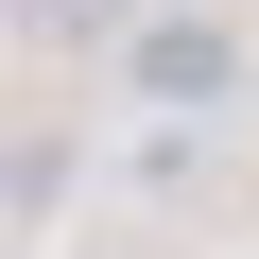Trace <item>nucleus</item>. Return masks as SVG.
Instances as JSON below:
<instances>
[{
	"label": "nucleus",
	"mask_w": 259,
	"mask_h": 259,
	"mask_svg": "<svg viewBox=\"0 0 259 259\" xmlns=\"http://www.w3.org/2000/svg\"><path fill=\"white\" fill-rule=\"evenodd\" d=\"M35 35H139V0H18Z\"/></svg>",
	"instance_id": "nucleus-2"
},
{
	"label": "nucleus",
	"mask_w": 259,
	"mask_h": 259,
	"mask_svg": "<svg viewBox=\"0 0 259 259\" xmlns=\"http://www.w3.org/2000/svg\"><path fill=\"white\" fill-rule=\"evenodd\" d=\"M121 87H139L156 121H207V104H242V35L207 18V0H139V35H121Z\"/></svg>",
	"instance_id": "nucleus-1"
}]
</instances>
